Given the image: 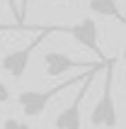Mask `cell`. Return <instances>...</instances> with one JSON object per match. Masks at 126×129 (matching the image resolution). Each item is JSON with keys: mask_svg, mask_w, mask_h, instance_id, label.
I'll list each match as a JSON object with an SVG mask.
<instances>
[{"mask_svg": "<svg viewBox=\"0 0 126 129\" xmlns=\"http://www.w3.org/2000/svg\"><path fill=\"white\" fill-rule=\"evenodd\" d=\"M121 61H124V63H126V49H124V54H121Z\"/></svg>", "mask_w": 126, "mask_h": 129, "instance_id": "4fadbf2b", "label": "cell"}, {"mask_svg": "<svg viewBox=\"0 0 126 129\" xmlns=\"http://www.w3.org/2000/svg\"><path fill=\"white\" fill-rule=\"evenodd\" d=\"M0 29H3V27H0Z\"/></svg>", "mask_w": 126, "mask_h": 129, "instance_id": "9a60e30c", "label": "cell"}, {"mask_svg": "<svg viewBox=\"0 0 126 129\" xmlns=\"http://www.w3.org/2000/svg\"><path fill=\"white\" fill-rule=\"evenodd\" d=\"M27 7H29V0H20V22H17V24H22V27H27V24H24V17H27Z\"/></svg>", "mask_w": 126, "mask_h": 129, "instance_id": "9c48e42d", "label": "cell"}, {"mask_svg": "<svg viewBox=\"0 0 126 129\" xmlns=\"http://www.w3.org/2000/svg\"><path fill=\"white\" fill-rule=\"evenodd\" d=\"M7 7H10V10H12V15H15V20L20 22V5H17V3H15V0H7Z\"/></svg>", "mask_w": 126, "mask_h": 129, "instance_id": "8fae6325", "label": "cell"}, {"mask_svg": "<svg viewBox=\"0 0 126 129\" xmlns=\"http://www.w3.org/2000/svg\"><path fill=\"white\" fill-rule=\"evenodd\" d=\"M61 34H70L73 39H75L80 46H85L87 51H92L95 56L99 58V61H109V58L104 56V51H102V46H99V32H97V22L92 20V17H83L80 22H75V24H70V27H63L58 29Z\"/></svg>", "mask_w": 126, "mask_h": 129, "instance_id": "5b68a950", "label": "cell"}, {"mask_svg": "<svg viewBox=\"0 0 126 129\" xmlns=\"http://www.w3.org/2000/svg\"><path fill=\"white\" fill-rule=\"evenodd\" d=\"M58 3H61V5H70V3H73V0H58Z\"/></svg>", "mask_w": 126, "mask_h": 129, "instance_id": "7c38bea8", "label": "cell"}, {"mask_svg": "<svg viewBox=\"0 0 126 129\" xmlns=\"http://www.w3.org/2000/svg\"><path fill=\"white\" fill-rule=\"evenodd\" d=\"M85 76H87V73H83V76H70V78L61 80L58 85L46 88V90H24V93L17 95V105L22 107V112L27 117H39V115H44L46 105H49L56 95H61L63 90H68V88L78 85V83H83Z\"/></svg>", "mask_w": 126, "mask_h": 129, "instance_id": "7a4b0ae2", "label": "cell"}, {"mask_svg": "<svg viewBox=\"0 0 126 129\" xmlns=\"http://www.w3.org/2000/svg\"><path fill=\"white\" fill-rule=\"evenodd\" d=\"M102 68H104V66H97V68H90V71H87V76H85L78 95L73 98V102L56 115V119H53V127L56 129H80L83 127V110L80 107H83V100H85V95H87V90H90V83L95 80L97 71H102Z\"/></svg>", "mask_w": 126, "mask_h": 129, "instance_id": "277c9868", "label": "cell"}, {"mask_svg": "<svg viewBox=\"0 0 126 129\" xmlns=\"http://www.w3.org/2000/svg\"><path fill=\"white\" fill-rule=\"evenodd\" d=\"M7 100H10V88L0 80V105H3V102H7Z\"/></svg>", "mask_w": 126, "mask_h": 129, "instance_id": "30bf717a", "label": "cell"}, {"mask_svg": "<svg viewBox=\"0 0 126 129\" xmlns=\"http://www.w3.org/2000/svg\"><path fill=\"white\" fill-rule=\"evenodd\" d=\"M3 129H32L27 122H20V119H15V117H7L5 122H3Z\"/></svg>", "mask_w": 126, "mask_h": 129, "instance_id": "ba28073f", "label": "cell"}, {"mask_svg": "<svg viewBox=\"0 0 126 129\" xmlns=\"http://www.w3.org/2000/svg\"><path fill=\"white\" fill-rule=\"evenodd\" d=\"M124 93H126V83H124Z\"/></svg>", "mask_w": 126, "mask_h": 129, "instance_id": "5bb4252c", "label": "cell"}, {"mask_svg": "<svg viewBox=\"0 0 126 129\" xmlns=\"http://www.w3.org/2000/svg\"><path fill=\"white\" fill-rule=\"evenodd\" d=\"M97 66H107V61H75L61 51H46L44 54V71L49 78H58V76H66L70 71H83V68L90 71Z\"/></svg>", "mask_w": 126, "mask_h": 129, "instance_id": "8992f818", "label": "cell"}, {"mask_svg": "<svg viewBox=\"0 0 126 129\" xmlns=\"http://www.w3.org/2000/svg\"><path fill=\"white\" fill-rule=\"evenodd\" d=\"M92 15H97V17H109V20H116L119 24L126 27V15L121 12L119 7V0H90L87 3Z\"/></svg>", "mask_w": 126, "mask_h": 129, "instance_id": "52a82bcc", "label": "cell"}, {"mask_svg": "<svg viewBox=\"0 0 126 129\" xmlns=\"http://www.w3.org/2000/svg\"><path fill=\"white\" fill-rule=\"evenodd\" d=\"M112 85H114V61H107L102 98L95 102V107L90 112V124L95 129H116V124H119V112H116V102L112 95Z\"/></svg>", "mask_w": 126, "mask_h": 129, "instance_id": "6da1fadb", "label": "cell"}, {"mask_svg": "<svg viewBox=\"0 0 126 129\" xmlns=\"http://www.w3.org/2000/svg\"><path fill=\"white\" fill-rule=\"evenodd\" d=\"M58 29H61V24L41 27L39 32H36V37L27 44V46L15 49V51H10V54H5V56L0 58V68H3L5 73H10L12 78H22V76L27 73V66H29V58H32V54H34V49H36V46H39V44H41L49 34H53V32H58Z\"/></svg>", "mask_w": 126, "mask_h": 129, "instance_id": "3957f363", "label": "cell"}]
</instances>
